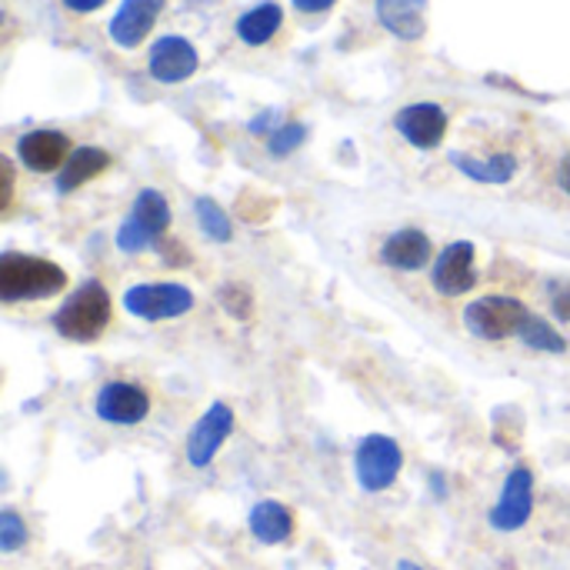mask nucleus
I'll return each instance as SVG.
<instances>
[{
	"mask_svg": "<svg viewBox=\"0 0 570 570\" xmlns=\"http://www.w3.org/2000/svg\"><path fill=\"white\" fill-rule=\"evenodd\" d=\"M63 287H67V274L53 261L17 254V250H7L0 257V301L7 304L43 301V297L60 294Z\"/></svg>",
	"mask_w": 570,
	"mask_h": 570,
	"instance_id": "f257e3e1",
	"label": "nucleus"
},
{
	"mask_svg": "<svg viewBox=\"0 0 570 570\" xmlns=\"http://www.w3.org/2000/svg\"><path fill=\"white\" fill-rule=\"evenodd\" d=\"M107 324H110V294L97 281H87L53 314V327L67 341H97Z\"/></svg>",
	"mask_w": 570,
	"mask_h": 570,
	"instance_id": "f03ea898",
	"label": "nucleus"
},
{
	"mask_svg": "<svg viewBox=\"0 0 570 570\" xmlns=\"http://www.w3.org/2000/svg\"><path fill=\"white\" fill-rule=\"evenodd\" d=\"M404 468V454H401V444L387 434H367L354 454V474L361 481V488L367 494H381L387 491L397 474Z\"/></svg>",
	"mask_w": 570,
	"mask_h": 570,
	"instance_id": "7ed1b4c3",
	"label": "nucleus"
},
{
	"mask_svg": "<svg viewBox=\"0 0 570 570\" xmlns=\"http://www.w3.org/2000/svg\"><path fill=\"white\" fill-rule=\"evenodd\" d=\"M524 317H528V311L514 297H481V301L468 304V311H464L468 331L481 341L514 337L521 331Z\"/></svg>",
	"mask_w": 570,
	"mask_h": 570,
	"instance_id": "20e7f679",
	"label": "nucleus"
},
{
	"mask_svg": "<svg viewBox=\"0 0 570 570\" xmlns=\"http://www.w3.org/2000/svg\"><path fill=\"white\" fill-rule=\"evenodd\" d=\"M124 307L140 321H170L194 307V294L184 284H137L124 294Z\"/></svg>",
	"mask_w": 570,
	"mask_h": 570,
	"instance_id": "39448f33",
	"label": "nucleus"
},
{
	"mask_svg": "<svg viewBox=\"0 0 570 570\" xmlns=\"http://www.w3.org/2000/svg\"><path fill=\"white\" fill-rule=\"evenodd\" d=\"M534 511V474L528 468H514L501 488L498 504L491 508V528L501 534H514L531 521Z\"/></svg>",
	"mask_w": 570,
	"mask_h": 570,
	"instance_id": "423d86ee",
	"label": "nucleus"
},
{
	"mask_svg": "<svg viewBox=\"0 0 570 570\" xmlns=\"http://www.w3.org/2000/svg\"><path fill=\"white\" fill-rule=\"evenodd\" d=\"M230 434H234V411L224 401H214L187 438V464L204 471L220 454Z\"/></svg>",
	"mask_w": 570,
	"mask_h": 570,
	"instance_id": "0eeeda50",
	"label": "nucleus"
},
{
	"mask_svg": "<svg viewBox=\"0 0 570 570\" xmlns=\"http://www.w3.org/2000/svg\"><path fill=\"white\" fill-rule=\"evenodd\" d=\"M431 284L444 297H458L478 287V271H474V244L471 240H454L448 244L431 271Z\"/></svg>",
	"mask_w": 570,
	"mask_h": 570,
	"instance_id": "6e6552de",
	"label": "nucleus"
},
{
	"mask_svg": "<svg viewBox=\"0 0 570 570\" xmlns=\"http://www.w3.org/2000/svg\"><path fill=\"white\" fill-rule=\"evenodd\" d=\"M97 417L107 421V424H120V428H130V424H140L147 414H150V397L144 387L137 384H127V381H110L97 391Z\"/></svg>",
	"mask_w": 570,
	"mask_h": 570,
	"instance_id": "1a4fd4ad",
	"label": "nucleus"
},
{
	"mask_svg": "<svg viewBox=\"0 0 570 570\" xmlns=\"http://www.w3.org/2000/svg\"><path fill=\"white\" fill-rule=\"evenodd\" d=\"M147 67H150V77L154 80H160V83H180V80H187V77L197 73L200 57H197V47L190 40H184L177 33H167V37L154 40Z\"/></svg>",
	"mask_w": 570,
	"mask_h": 570,
	"instance_id": "9d476101",
	"label": "nucleus"
},
{
	"mask_svg": "<svg viewBox=\"0 0 570 570\" xmlns=\"http://www.w3.org/2000/svg\"><path fill=\"white\" fill-rule=\"evenodd\" d=\"M394 127L417 150H434L444 140V134H448V114L438 104H407L394 117Z\"/></svg>",
	"mask_w": 570,
	"mask_h": 570,
	"instance_id": "9b49d317",
	"label": "nucleus"
},
{
	"mask_svg": "<svg viewBox=\"0 0 570 570\" xmlns=\"http://www.w3.org/2000/svg\"><path fill=\"white\" fill-rule=\"evenodd\" d=\"M167 0H124L110 20V40L124 50H134L137 43H144V37L154 30L160 10Z\"/></svg>",
	"mask_w": 570,
	"mask_h": 570,
	"instance_id": "f8f14e48",
	"label": "nucleus"
},
{
	"mask_svg": "<svg viewBox=\"0 0 570 570\" xmlns=\"http://www.w3.org/2000/svg\"><path fill=\"white\" fill-rule=\"evenodd\" d=\"M17 157L37 174H50L70 160V140L60 130H30L17 140Z\"/></svg>",
	"mask_w": 570,
	"mask_h": 570,
	"instance_id": "ddd939ff",
	"label": "nucleus"
},
{
	"mask_svg": "<svg viewBox=\"0 0 570 570\" xmlns=\"http://www.w3.org/2000/svg\"><path fill=\"white\" fill-rule=\"evenodd\" d=\"M381 257H384V264L394 267V271H421V267H428V261H431V240H428L424 230L404 227V230H397V234H391V237L384 240Z\"/></svg>",
	"mask_w": 570,
	"mask_h": 570,
	"instance_id": "4468645a",
	"label": "nucleus"
},
{
	"mask_svg": "<svg viewBox=\"0 0 570 570\" xmlns=\"http://www.w3.org/2000/svg\"><path fill=\"white\" fill-rule=\"evenodd\" d=\"M381 23L401 40H421L428 30V0H377Z\"/></svg>",
	"mask_w": 570,
	"mask_h": 570,
	"instance_id": "2eb2a0df",
	"label": "nucleus"
},
{
	"mask_svg": "<svg viewBox=\"0 0 570 570\" xmlns=\"http://www.w3.org/2000/svg\"><path fill=\"white\" fill-rule=\"evenodd\" d=\"M247 524H250V534L261 544H267V548H277V544L291 541V534H294V514L281 501H261V504H254Z\"/></svg>",
	"mask_w": 570,
	"mask_h": 570,
	"instance_id": "dca6fc26",
	"label": "nucleus"
},
{
	"mask_svg": "<svg viewBox=\"0 0 570 570\" xmlns=\"http://www.w3.org/2000/svg\"><path fill=\"white\" fill-rule=\"evenodd\" d=\"M451 164H454L464 177H471V180H478V184H508V180L518 174V157H514V154L471 157V154H464V150H454V154H451Z\"/></svg>",
	"mask_w": 570,
	"mask_h": 570,
	"instance_id": "f3484780",
	"label": "nucleus"
},
{
	"mask_svg": "<svg viewBox=\"0 0 570 570\" xmlns=\"http://www.w3.org/2000/svg\"><path fill=\"white\" fill-rule=\"evenodd\" d=\"M110 167V154L100 150V147H80L70 154V160L60 167L57 174V190L60 194H70L77 187H83L87 180H94L97 174H104Z\"/></svg>",
	"mask_w": 570,
	"mask_h": 570,
	"instance_id": "a211bd4d",
	"label": "nucleus"
},
{
	"mask_svg": "<svg viewBox=\"0 0 570 570\" xmlns=\"http://www.w3.org/2000/svg\"><path fill=\"white\" fill-rule=\"evenodd\" d=\"M281 23H284V10L267 0V3H257L254 10H247L237 20V37L244 43H250V47H261V43H267L281 30Z\"/></svg>",
	"mask_w": 570,
	"mask_h": 570,
	"instance_id": "6ab92c4d",
	"label": "nucleus"
},
{
	"mask_svg": "<svg viewBox=\"0 0 570 570\" xmlns=\"http://www.w3.org/2000/svg\"><path fill=\"white\" fill-rule=\"evenodd\" d=\"M130 220H137L147 234L160 237L170 227V204L160 190H140V197L134 200Z\"/></svg>",
	"mask_w": 570,
	"mask_h": 570,
	"instance_id": "aec40b11",
	"label": "nucleus"
},
{
	"mask_svg": "<svg viewBox=\"0 0 570 570\" xmlns=\"http://www.w3.org/2000/svg\"><path fill=\"white\" fill-rule=\"evenodd\" d=\"M518 337L524 341V347H534V351H548V354H564L568 351V341L561 337V331H554V324L538 317V314L524 317Z\"/></svg>",
	"mask_w": 570,
	"mask_h": 570,
	"instance_id": "412c9836",
	"label": "nucleus"
},
{
	"mask_svg": "<svg viewBox=\"0 0 570 570\" xmlns=\"http://www.w3.org/2000/svg\"><path fill=\"white\" fill-rule=\"evenodd\" d=\"M194 214H197V224H200V230L210 237V240H217V244H227L230 237H234V227H230V217L220 210V204H214L210 197H197V204H194Z\"/></svg>",
	"mask_w": 570,
	"mask_h": 570,
	"instance_id": "4be33fe9",
	"label": "nucleus"
},
{
	"mask_svg": "<svg viewBox=\"0 0 570 570\" xmlns=\"http://www.w3.org/2000/svg\"><path fill=\"white\" fill-rule=\"evenodd\" d=\"M27 544V524L17 511H0V551L3 554H17Z\"/></svg>",
	"mask_w": 570,
	"mask_h": 570,
	"instance_id": "5701e85b",
	"label": "nucleus"
},
{
	"mask_svg": "<svg viewBox=\"0 0 570 570\" xmlns=\"http://www.w3.org/2000/svg\"><path fill=\"white\" fill-rule=\"evenodd\" d=\"M304 140H307V127H304V124H281V127L267 137V147H271L274 157H287V154H294Z\"/></svg>",
	"mask_w": 570,
	"mask_h": 570,
	"instance_id": "b1692460",
	"label": "nucleus"
},
{
	"mask_svg": "<svg viewBox=\"0 0 570 570\" xmlns=\"http://www.w3.org/2000/svg\"><path fill=\"white\" fill-rule=\"evenodd\" d=\"M154 234H147L137 220H124L120 224V230H117V247L124 250V254H144V250H150L154 247Z\"/></svg>",
	"mask_w": 570,
	"mask_h": 570,
	"instance_id": "393cba45",
	"label": "nucleus"
},
{
	"mask_svg": "<svg viewBox=\"0 0 570 570\" xmlns=\"http://www.w3.org/2000/svg\"><path fill=\"white\" fill-rule=\"evenodd\" d=\"M220 304H224L237 321H247V317H250V291L240 287V284H224V287H220Z\"/></svg>",
	"mask_w": 570,
	"mask_h": 570,
	"instance_id": "a878e982",
	"label": "nucleus"
},
{
	"mask_svg": "<svg viewBox=\"0 0 570 570\" xmlns=\"http://www.w3.org/2000/svg\"><path fill=\"white\" fill-rule=\"evenodd\" d=\"M551 307H554V317L568 321L570 324V281H551Z\"/></svg>",
	"mask_w": 570,
	"mask_h": 570,
	"instance_id": "bb28decb",
	"label": "nucleus"
},
{
	"mask_svg": "<svg viewBox=\"0 0 570 570\" xmlns=\"http://www.w3.org/2000/svg\"><path fill=\"white\" fill-rule=\"evenodd\" d=\"M277 127H281V124H277V110H264L257 120H250V130H254V134H264V130H267V137H271Z\"/></svg>",
	"mask_w": 570,
	"mask_h": 570,
	"instance_id": "cd10ccee",
	"label": "nucleus"
},
{
	"mask_svg": "<svg viewBox=\"0 0 570 570\" xmlns=\"http://www.w3.org/2000/svg\"><path fill=\"white\" fill-rule=\"evenodd\" d=\"M0 174H3V197H0V207L10 204V190H13V170H10V160L3 157L0 160Z\"/></svg>",
	"mask_w": 570,
	"mask_h": 570,
	"instance_id": "c85d7f7f",
	"label": "nucleus"
},
{
	"mask_svg": "<svg viewBox=\"0 0 570 570\" xmlns=\"http://www.w3.org/2000/svg\"><path fill=\"white\" fill-rule=\"evenodd\" d=\"M337 0H294V7L301 10V13H321V10H331Z\"/></svg>",
	"mask_w": 570,
	"mask_h": 570,
	"instance_id": "c756f323",
	"label": "nucleus"
},
{
	"mask_svg": "<svg viewBox=\"0 0 570 570\" xmlns=\"http://www.w3.org/2000/svg\"><path fill=\"white\" fill-rule=\"evenodd\" d=\"M67 3V10H73V13H94V10H100L107 0H63Z\"/></svg>",
	"mask_w": 570,
	"mask_h": 570,
	"instance_id": "7c9ffc66",
	"label": "nucleus"
},
{
	"mask_svg": "<svg viewBox=\"0 0 570 570\" xmlns=\"http://www.w3.org/2000/svg\"><path fill=\"white\" fill-rule=\"evenodd\" d=\"M558 180H561V187L570 194V157L561 160V167H558Z\"/></svg>",
	"mask_w": 570,
	"mask_h": 570,
	"instance_id": "2f4dec72",
	"label": "nucleus"
},
{
	"mask_svg": "<svg viewBox=\"0 0 570 570\" xmlns=\"http://www.w3.org/2000/svg\"><path fill=\"white\" fill-rule=\"evenodd\" d=\"M431 488H434V494H438L441 501L448 498V484H444V478H441V474H431Z\"/></svg>",
	"mask_w": 570,
	"mask_h": 570,
	"instance_id": "473e14b6",
	"label": "nucleus"
},
{
	"mask_svg": "<svg viewBox=\"0 0 570 570\" xmlns=\"http://www.w3.org/2000/svg\"><path fill=\"white\" fill-rule=\"evenodd\" d=\"M397 570H424L421 564H414V561H397Z\"/></svg>",
	"mask_w": 570,
	"mask_h": 570,
	"instance_id": "72a5a7b5",
	"label": "nucleus"
}]
</instances>
